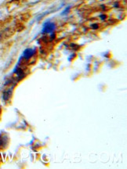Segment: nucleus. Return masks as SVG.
<instances>
[{"label":"nucleus","instance_id":"nucleus-1","mask_svg":"<svg viewBox=\"0 0 127 169\" xmlns=\"http://www.w3.org/2000/svg\"><path fill=\"white\" fill-rule=\"evenodd\" d=\"M55 24L48 21L46 23H45L43 24V27H42V33H49V34H52L53 32V31L55 30Z\"/></svg>","mask_w":127,"mask_h":169},{"label":"nucleus","instance_id":"nucleus-2","mask_svg":"<svg viewBox=\"0 0 127 169\" xmlns=\"http://www.w3.org/2000/svg\"><path fill=\"white\" fill-rule=\"evenodd\" d=\"M35 53V49H27L24 51L22 57L25 58V60H29L30 58L32 57Z\"/></svg>","mask_w":127,"mask_h":169},{"label":"nucleus","instance_id":"nucleus-3","mask_svg":"<svg viewBox=\"0 0 127 169\" xmlns=\"http://www.w3.org/2000/svg\"><path fill=\"white\" fill-rule=\"evenodd\" d=\"M11 93H12V91L10 89H8L7 91H5L3 92V99L5 101H8L10 99V96H11Z\"/></svg>","mask_w":127,"mask_h":169},{"label":"nucleus","instance_id":"nucleus-4","mask_svg":"<svg viewBox=\"0 0 127 169\" xmlns=\"http://www.w3.org/2000/svg\"><path fill=\"white\" fill-rule=\"evenodd\" d=\"M100 18L102 19V20H104V19L106 18V16L105 15H101L100 16Z\"/></svg>","mask_w":127,"mask_h":169}]
</instances>
